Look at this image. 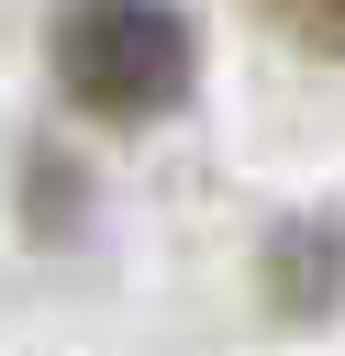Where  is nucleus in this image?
I'll use <instances>...</instances> for the list:
<instances>
[{
    "label": "nucleus",
    "instance_id": "nucleus-1",
    "mask_svg": "<svg viewBox=\"0 0 345 356\" xmlns=\"http://www.w3.org/2000/svg\"><path fill=\"white\" fill-rule=\"evenodd\" d=\"M56 78L100 122H156L189 100V22L167 0H67L56 11Z\"/></svg>",
    "mask_w": 345,
    "mask_h": 356
},
{
    "label": "nucleus",
    "instance_id": "nucleus-2",
    "mask_svg": "<svg viewBox=\"0 0 345 356\" xmlns=\"http://www.w3.org/2000/svg\"><path fill=\"white\" fill-rule=\"evenodd\" d=\"M278 22L300 44H323V56H345V0H278Z\"/></svg>",
    "mask_w": 345,
    "mask_h": 356
}]
</instances>
